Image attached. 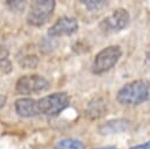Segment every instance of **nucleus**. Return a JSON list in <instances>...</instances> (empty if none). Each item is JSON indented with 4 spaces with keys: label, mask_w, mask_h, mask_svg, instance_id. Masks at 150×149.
I'll use <instances>...</instances> for the list:
<instances>
[{
    "label": "nucleus",
    "mask_w": 150,
    "mask_h": 149,
    "mask_svg": "<svg viewBox=\"0 0 150 149\" xmlns=\"http://www.w3.org/2000/svg\"><path fill=\"white\" fill-rule=\"evenodd\" d=\"M116 100L123 106H137L150 101V77L125 83L117 92Z\"/></svg>",
    "instance_id": "obj_1"
},
{
    "label": "nucleus",
    "mask_w": 150,
    "mask_h": 149,
    "mask_svg": "<svg viewBox=\"0 0 150 149\" xmlns=\"http://www.w3.org/2000/svg\"><path fill=\"white\" fill-rule=\"evenodd\" d=\"M39 114L56 116L70 104V96L66 92H56L36 100Z\"/></svg>",
    "instance_id": "obj_2"
},
{
    "label": "nucleus",
    "mask_w": 150,
    "mask_h": 149,
    "mask_svg": "<svg viewBox=\"0 0 150 149\" xmlns=\"http://www.w3.org/2000/svg\"><path fill=\"white\" fill-rule=\"evenodd\" d=\"M55 7H56V2L54 0L32 1L26 18L27 23L33 27H41L46 25L52 18Z\"/></svg>",
    "instance_id": "obj_3"
},
{
    "label": "nucleus",
    "mask_w": 150,
    "mask_h": 149,
    "mask_svg": "<svg viewBox=\"0 0 150 149\" xmlns=\"http://www.w3.org/2000/svg\"><path fill=\"white\" fill-rule=\"evenodd\" d=\"M122 56V49L117 45L108 46L101 49L94 57L91 65V72L96 75L104 74L109 72Z\"/></svg>",
    "instance_id": "obj_4"
},
{
    "label": "nucleus",
    "mask_w": 150,
    "mask_h": 149,
    "mask_svg": "<svg viewBox=\"0 0 150 149\" xmlns=\"http://www.w3.org/2000/svg\"><path fill=\"white\" fill-rule=\"evenodd\" d=\"M49 81L39 74H27L20 76L15 82V92L21 95L38 94L49 89Z\"/></svg>",
    "instance_id": "obj_5"
},
{
    "label": "nucleus",
    "mask_w": 150,
    "mask_h": 149,
    "mask_svg": "<svg viewBox=\"0 0 150 149\" xmlns=\"http://www.w3.org/2000/svg\"><path fill=\"white\" fill-rule=\"evenodd\" d=\"M129 21H130L129 12L124 8H118L114 11L110 15L102 19L98 23V28L103 34L110 35L123 31L129 25Z\"/></svg>",
    "instance_id": "obj_6"
},
{
    "label": "nucleus",
    "mask_w": 150,
    "mask_h": 149,
    "mask_svg": "<svg viewBox=\"0 0 150 149\" xmlns=\"http://www.w3.org/2000/svg\"><path fill=\"white\" fill-rule=\"evenodd\" d=\"M79 29V22L73 16H61L49 28L47 32L48 38L55 39L60 36H69L74 34Z\"/></svg>",
    "instance_id": "obj_7"
},
{
    "label": "nucleus",
    "mask_w": 150,
    "mask_h": 149,
    "mask_svg": "<svg viewBox=\"0 0 150 149\" xmlns=\"http://www.w3.org/2000/svg\"><path fill=\"white\" fill-rule=\"evenodd\" d=\"M14 109H15V113L20 117H25V118L40 115L38 110L36 100L30 99V97H21V99L15 100Z\"/></svg>",
    "instance_id": "obj_8"
},
{
    "label": "nucleus",
    "mask_w": 150,
    "mask_h": 149,
    "mask_svg": "<svg viewBox=\"0 0 150 149\" xmlns=\"http://www.w3.org/2000/svg\"><path fill=\"white\" fill-rule=\"evenodd\" d=\"M129 121L125 118H115L111 121H108L105 123H103L102 126H100L98 131L100 134L103 135H110V134H118V133H123L127 131L129 129Z\"/></svg>",
    "instance_id": "obj_9"
},
{
    "label": "nucleus",
    "mask_w": 150,
    "mask_h": 149,
    "mask_svg": "<svg viewBox=\"0 0 150 149\" xmlns=\"http://www.w3.org/2000/svg\"><path fill=\"white\" fill-rule=\"evenodd\" d=\"M107 114V104L102 97L93 99L86 108V116L90 120L101 118Z\"/></svg>",
    "instance_id": "obj_10"
},
{
    "label": "nucleus",
    "mask_w": 150,
    "mask_h": 149,
    "mask_svg": "<svg viewBox=\"0 0 150 149\" xmlns=\"http://www.w3.org/2000/svg\"><path fill=\"white\" fill-rule=\"evenodd\" d=\"M13 70V63L9 59V50L0 43V73L9 74Z\"/></svg>",
    "instance_id": "obj_11"
},
{
    "label": "nucleus",
    "mask_w": 150,
    "mask_h": 149,
    "mask_svg": "<svg viewBox=\"0 0 150 149\" xmlns=\"http://www.w3.org/2000/svg\"><path fill=\"white\" fill-rule=\"evenodd\" d=\"M54 149H86L83 142L76 138H62L60 140Z\"/></svg>",
    "instance_id": "obj_12"
},
{
    "label": "nucleus",
    "mask_w": 150,
    "mask_h": 149,
    "mask_svg": "<svg viewBox=\"0 0 150 149\" xmlns=\"http://www.w3.org/2000/svg\"><path fill=\"white\" fill-rule=\"evenodd\" d=\"M19 65L23 69H34L39 65V57L34 54H23L19 57Z\"/></svg>",
    "instance_id": "obj_13"
},
{
    "label": "nucleus",
    "mask_w": 150,
    "mask_h": 149,
    "mask_svg": "<svg viewBox=\"0 0 150 149\" xmlns=\"http://www.w3.org/2000/svg\"><path fill=\"white\" fill-rule=\"evenodd\" d=\"M82 4L86 6V8L90 12H95V11H100L102 8H104L105 6H108L109 1L107 0H84L82 1Z\"/></svg>",
    "instance_id": "obj_14"
},
{
    "label": "nucleus",
    "mask_w": 150,
    "mask_h": 149,
    "mask_svg": "<svg viewBox=\"0 0 150 149\" xmlns=\"http://www.w3.org/2000/svg\"><path fill=\"white\" fill-rule=\"evenodd\" d=\"M5 4L7 5V7L11 11H13L15 13H21L25 9V7L28 5L27 1H6Z\"/></svg>",
    "instance_id": "obj_15"
},
{
    "label": "nucleus",
    "mask_w": 150,
    "mask_h": 149,
    "mask_svg": "<svg viewBox=\"0 0 150 149\" xmlns=\"http://www.w3.org/2000/svg\"><path fill=\"white\" fill-rule=\"evenodd\" d=\"M129 149H150V141L145 142V143H142V144H137V145H134Z\"/></svg>",
    "instance_id": "obj_16"
},
{
    "label": "nucleus",
    "mask_w": 150,
    "mask_h": 149,
    "mask_svg": "<svg viewBox=\"0 0 150 149\" xmlns=\"http://www.w3.org/2000/svg\"><path fill=\"white\" fill-rule=\"evenodd\" d=\"M6 102H7V96L4 94H0V109H2L5 107Z\"/></svg>",
    "instance_id": "obj_17"
},
{
    "label": "nucleus",
    "mask_w": 150,
    "mask_h": 149,
    "mask_svg": "<svg viewBox=\"0 0 150 149\" xmlns=\"http://www.w3.org/2000/svg\"><path fill=\"white\" fill-rule=\"evenodd\" d=\"M96 149H117L114 145H108V147H101V148H96Z\"/></svg>",
    "instance_id": "obj_18"
},
{
    "label": "nucleus",
    "mask_w": 150,
    "mask_h": 149,
    "mask_svg": "<svg viewBox=\"0 0 150 149\" xmlns=\"http://www.w3.org/2000/svg\"><path fill=\"white\" fill-rule=\"evenodd\" d=\"M146 59H148V61H149V62H150V52H149V53H148V55H146Z\"/></svg>",
    "instance_id": "obj_19"
}]
</instances>
